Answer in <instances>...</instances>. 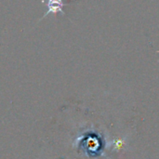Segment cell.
Returning a JSON list of instances; mask_svg holds the SVG:
<instances>
[{
  "label": "cell",
  "instance_id": "1",
  "mask_svg": "<svg viewBox=\"0 0 159 159\" xmlns=\"http://www.w3.org/2000/svg\"><path fill=\"white\" fill-rule=\"evenodd\" d=\"M45 3L47 5L48 10L45 13V15H43V17L41 18V20L44 19V18H46L49 14L56 15L58 13H61L63 16H66V13L63 10V7L68 6V5L71 4V2H64V0H46Z\"/></svg>",
  "mask_w": 159,
  "mask_h": 159
}]
</instances>
